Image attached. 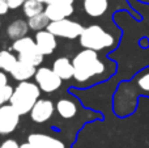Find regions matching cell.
<instances>
[{
    "mask_svg": "<svg viewBox=\"0 0 149 148\" xmlns=\"http://www.w3.org/2000/svg\"><path fill=\"white\" fill-rule=\"evenodd\" d=\"M149 97V67H145L130 81L118 85L113 100L114 113L120 118L134 114L137 108L139 97Z\"/></svg>",
    "mask_w": 149,
    "mask_h": 148,
    "instance_id": "6da1fadb",
    "label": "cell"
},
{
    "mask_svg": "<svg viewBox=\"0 0 149 148\" xmlns=\"http://www.w3.org/2000/svg\"><path fill=\"white\" fill-rule=\"evenodd\" d=\"M74 67L73 80L79 84H86L95 77H106L111 71L110 66L102 60L98 55V51L84 49L77 52L72 59Z\"/></svg>",
    "mask_w": 149,
    "mask_h": 148,
    "instance_id": "7a4b0ae2",
    "label": "cell"
},
{
    "mask_svg": "<svg viewBox=\"0 0 149 148\" xmlns=\"http://www.w3.org/2000/svg\"><path fill=\"white\" fill-rule=\"evenodd\" d=\"M41 94L42 91L36 81H21L13 89V94L10 97L9 104L22 117L30 113L36 102L41 98Z\"/></svg>",
    "mask_w": 149,
    "mask_h": 148,
    "instance_id": "3957f363",
    "label": "cell"
},
{
    "mask_svg": "<svg viewBox=\"0 0 149 148\" xmlns=\"http://www.w3.org/2000/svg\"><path fill=\"white\" fill-rule=\"evenodd\" d=\"M79 42L81 47L94 51H103L115 46V38L113 34L97 24L84 28L81 36L79 37Z\"/></svg>",
    "mask_w": 149,
    "mask_h": 148,
    "instance_id": "277c9868",
    "label": "cell"
},
{
    "mask_svg": "<svg viewBox=\"0 0 149 148\" xmlns=\"http://www.w3.org/2000/svg\"><path fill=\"white\" fill-rule=\"evenodd\" d=\"M34 81L38 84L41 91L45 93H54L58 89H60L63 84V79L52 70V67L50 68L46 66H39L37 68Z\"/></svg>",
    "mask_w": 149,
    "mask_h": 148,
    "instance_id": "5b68a950",
    "label": "cell"
},
{
    "mask_svg": "<svg viewBox=\"0 0 149 148\" xmlns=\"http://www.w3.org/2000/svg\"><path fill=\"white\" fill-rule=\"evenodd\" d=\"M47 30H50L52 34L58 37V38H65V39H76L81 36L84 26L80 22L68 18H63L59 21H51L47 26Z\"/></svg>",
    "mask_w": 149,
    "mask_h": 148,
    "instance_id": "8992f818",
    "label": "cell"
},
{
    "mask_svg": "<svg viewBox=\"0 0 149 148\" xmlns=\"http://www.w3.org/2000/svg\"><path fill=\"white\" fill-rule=\"evenodd\" d=\"M21 115L10 104L0 106V135H9L17 128Z\"/></svg>",
    "mask_w": 149,
    "mask_h": 148,
    "instance_id": "52a82bcc",
    "label": "cell"
},
{
    "mask_svg": "<svg viewBox=\"0 0 149 148\" xmlns=\"http://www.w3.org/2000/svg\"><path fill=\"white\" fill-rule=\"evenodd\" d=\"M56 112L55 104L50 98H39L29 113V117L36 123H45L54 117Z\"/></svg>",
    "mask_w": 149,
    "mask_h": 148,
    "instance_id": "ba28073f",
    "label": "cell"
},
{
    "mask_svg": "<svg viewBox=\"0 0 149 148\" xmlns=\"http://www.w3.org/2000/svg\"><path fill=\"white\" fill-rule=\"evenodd\" d=\"M34 39H36V45L38 47V50L45 57L52 54L58 47V37L55 34H52L50 30H47V29L37 31L34 34Z\"/></svg>",
    "mask_w": 149,
    "mask_h": 148,
    "instance_id": "9c48e42d",
    "label": "cell"
},
{
    "mask_svg": "<svg viewBox=\"0 0 149 148\" xmlns=\"http://www.w3.org/2000/svg\"><path fill=\"white\" fill-rule=\"evenodd\" d=\"M28 142L33 144L34 148H65V144L63 140L43 133L30 134L28 136Z\"/></svg>",
    "mask_w": 149,
    "mask_h": 148,
    "instance_id": "30bf717a",
    "label": "cell"
},
{
    "mask_svg": "<svg viewBox=\"0 0 149 148\" xmlns=\"http://www.w3.org/2000/svg\"><path fill=\"white\" fill-rule=\"evenodd\" d=\"M45 13L50 21H59L63 18H68L74 13L73 4H64V3H50L45 7Z\"/></svg>",
    "mask_w": 149,
    "mask_h": 148,
    "instance_id": "8fae6325",
    "label": "cell"
},
{
    "mask_svg": "<svg viewBox=\"0 0 149 148\" xmlns=\"http://www.w3.org/2000/svg\"><path fill=\"white\" fill-rule=\"evenodd\" d=\"M37 68L38 67L30 64V63L22 62V60L18 59V62L16 63L13 70L9 72V75L12 76V79L15 81H17V83L28 81L34 77V75H36V72H37Z\"/></svg>",
    "mask_w": 149,
    "mask_h": 148,
    "instance_id": "7c38bea8",
    "label": "cell"
},
{
    "mask_svg": "<svg viewBox=\"0 0 149 148\" xmlns=\"http://www.w3.org/2000/svg\"><path fill=\"white\" fill-rule=\"evenodd\" d=\"M55 108H56V113L59 114V117L63 119H72L79 113L77 102L72 98H68V97L59 98L55 104Z\"/></svg>",
    "mask_w": 149,
    "mask_h": 148,
    "instance_id": "4fadbf2b",
    "label": "cell"
},
{
    "mask_svg": "<svg viewBox=\"0 0 149 148\" xmlns=\"http://www.w3.org/2000/svg\"><path fill=\"white\" fill-rule=\"evenodd\" d=\"M29 24L28 20H24V18H16L12 22H9V25L7 26V37L10 41H16V39H20L25 36H29Z\"/></svg>",
    "mask_w": 149,
    "mask_h": 148,
    "instance_id": "5bb4252c",
    "label": "cell"
},
{
    "mask_svg": "<svg viewBox=\"0 0 149 148\" xmlns=\"http://www.w3.org/2000/svg\"><path fill=\"white\" fill-rule=\"evenodd\" d=\"M52 70L63 79V80H71L74 75V67L72 60L68 57H59L52 62Z\"/></svg>",
    "mask_w": 149,
    "mask_h": 148,
    "instance_id": "9a60e30c",
    "label": "cell"
},
{
    "mask_svg": "<svg viewBox=\"0 0 149 148\" xmlns=\"http://www.w3.org/2000/svg\"><path fill=\"white\" fill-rule=\"evenodd\" d=\"M82 7L88 16L101 17L109 8V0H82Z\"/></svg>",
    "mask_w": 149,
    "mask_h": 148,
    "instance_id": "2e32d148",
    "label": "cell"
},
{
    "mask_svg": "<svg viewBox=\"0 0 149 148\" xmlns=\"http://www.w3.org/2000/svg\"><path fill=\"white\" fill-rule=\"evenodd\" d=\"M18 62V57L15 51L10 50H0V70L9 73Z\"/></svg>",
    "mask_w": 149,
    "mask_h": 148,
    "instance_id": "e0dca14e",
    "label": "cell"
},
{
    "mask_svg": "<svg viewBox=\"0 0 149 148\" xmlns=\"http://www.w3.org/2000/svg\"><path fill=\"white\" fill-rule=\"evenodd\" d=\"M38 49L36 45V39L30 36H25L20 39H16L12 42V51L16 54H22V52H28L30 50Z\"/></svg>",
    "mask_w": 149,
    "mask_h": 148,
    "instance_id": "ac0fdd59",
    "label": "cell"
},
{
    "mask_svg": "<svg viewBox=\"0 0 149 148\" xmlns=\"http://www.w3.org/2000/svg\"><path fill=\"white\" fill-rule=\"evenodd\" d=\"M50 22H51V21H50V18L47 17V15L45 12H41V13H38V15L33 16V17L28 18L29 28H30V30L34 31V33L47 29Z\"/></svg>",
    "mask_w": 149,
    "mask_h": 148,
    "instance_id": "d6986e66",
    "label": "cell"
},
{
    "mask_svg": "<svg viewBox=\"0 0 149 148\" xmlns=\"http://www.w3.org/2000/svg\"><path fill=\"white\" fill-rule=\"evenodd\" d=\"M45 7H46V4L42 1H38V0H26L21 8H22L24 16L26 18H30L33 16L38 15V13L45 12Z\"/></svg>",
    "mask_w": 149,
    "mask_h": 148,
    "instance_id": "ffe728a7",
    "label": "cell"
},
{
    "mask_svg": "<svg viewBox=\"0 0 149 148\" xmlns=\"http://www.w3.org/2000/svg\"><path fill=\"white\" fill-rule=\"evenodd\" d=\"M17 57L20 60L26 62V63H30V64L36 66V67H39V66L43 63V59H45V55L42 54L38 49L30 50V51L22 52V54H17Z\"/></svg>",
    "mask_w": 149,
    "mask_h": 148,
    "instance_id": "44dd1931",
    "label": "cell"
},
{
    "mask_svg": "<svg viewBox=\"0 0 149 148\" xmlns=\"http://www.w3.org/2000/svg\"><path fill=\"white\" fill-rule=\"evenodd\" d=\"M13 87L12 85H5V87H1L0 88V106L1 105H5V104H9L10 101V97L13 94Z\"/></svg>",
    "mask_w": 149,
    "mask_h": 148,
    "instance_id": "7402d4cb",
    "label": "cell"
},
{
    "mask_svg": "<svg viewBox=\"0 0 149 148\" xmlns=\"http://www.w3.org/2000/svg\"><path fill=\"white\" fill-rule=\"evenodd\" d=\"M0 148H20V144L16 139H12V138H8L0 144Z\"/></svg>",
    "mask_w": 149,
    "mask_h": 148,
    "instance_id": "603a6c76",
    "label": "cell"
},
{
    "mask_svg": "<svg viewBox=\"0 0 149 148\" xmlns=\"http://www.w3.org/2000/svg\"><path fill=\"white\" fill-rule=\"evenodd\" d=\"M7 1H8V4H9L10 9H18V8L22 7L26 0H7Z\"/></svg>",
    "mask_w": 149,
    "mask_h": 148,
    "instance_id": "cb8c5ba5",
    "label": "cell"
},
{
    "mask_svg": "<svg viewBox=\"0 0 149 148\" xmlns=\"http://www.w3.org/2000/svg\"><path fill=\"white\" fill-rule=\"evenodd\" d=\"M9 9L10 8L7 0H0V16H5Z\"/></svg>",
    "mask_w": 149,
    "mask_h": 148,
    "instance_id": "d4e9b609",
    "label": "cell"
},
{
    "mask_svg": "<svg viewBox=\"0 0 149 148\" xmlns=\"http://www.w3.org/2000/svg\"><path fill=\"white\" fill-rule=\"evenodd\" d=\"M8 84H9L8 83V73L0 70V88H1V87L8 85Z\"/></svg>",
    "mask_w": 149,
    "mask_h": 148,
    "instance_id": "484cf974",
    "label": "cell"
},
{
    "mask_svg": "<svg viewBox=\"0 0 149 148\" xmlns=\"http://www.w3.org/2000/svg\"><path fill=\"white\" fill-rule=\"evenodd\" d=\"M50 3H64V4H73L74 0H47L46 4H50Z\"/></svg>",
    "mask_w": 149,
    "mask_h": 148,
    "instance_id": "4316f807",
    "label": "cell"
},
{
    "mask_svg": "<svg viewBox=\"0 0 149 148\" xmlns=\"http://www.w3.org/2000/svg\"><path fill=\"white\" fill-rule=\"evenodd\" d=\"M20 148H34V147H33V144H31V143H29V142H25V143L20 144Z\"/></svg>",
    "mask_w": 149,
    "mask_h": 148,
    "instance_id": "83f0119b",
    "label": "cell"
},
{
    "mask_svg": "<svg viewBox=\"0 0 149 148\" xmlns=\"http://www.w3.org/2000/svg\"><path fill=\"white\" fill-rule=\"evenodd\" d=\"M38 1H42V3H45V4H46V3H47V0H38Z\"/></svg>",
    "mask_w": 149,
    "mask_h": 148,
    "instance_id": "f1b7e54d",
    "label": "cell"
},
{
    "mask_svg": "<svg viewBox=\"0 0 149 148\" xmlns=\"http://www.w3.org/2000/svg\"><path fill=\"white\" fill-rule=\"evenodd\" d=\"M0 28H1V21H0Z\"/></svg>",
    "mask_w": 149,
    "mask_h": 148,
    "instance_id": "f546056e",
    "label": "cell"
}]
</instances>
